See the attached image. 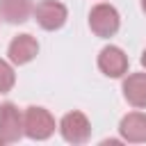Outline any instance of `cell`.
<instances>
[{
    "instance_id": "1",
    "label": "cell",
    "mask_w": 146,
    "mask_h": 146,
    "mask_svg": "<svg viewBox=\"0 0 146 146\" xmlns=\"http://www.w3.org/2000/svg\"><path fill=\"white\" fill-rule=\"evenodd\" d=\"M23 132L34 141H46L55 132V119L46 107L30 105L23 112Z\"/></svg>"
},
{
    "instance_id": "2",
    "label": "cell",
    "mask_w": 146,
    "mask_h": 146,
    "mask_svg": "<svg viewBox=\"0 0 146 146\" xmlns=\"http://www.w3.org/2000/svg\"><path fill=\"white\" fill-rule=\"evenodd\" d=\"M89 27L96 36L100 39H110L119 32L121 27V16L116 11V7L107 5V2H98L91 7L89 11Z\"/></svg>"
},
{
    "instance_id": "3",
    "label": "cell",
    "mask_w": 146,
    "mask_h": 146,
    "mask_svg": "<svg viewBox=\"0 0 146 146\" xmlns=\"http://www.w3.org/2000/svg\"><path fill=\"white\" fill-rule=\"evenodd\" d=\"M32 16H34V21L41 30L55 32V30L64 27V23L68 18V9H66V5H62L57 0H41V2L34 5Z\"/></svg>"
},
{
    "instance_id": "4",
    "label": "cell",
    "mask_w": 146,
    "mask_h": 146,
    "mask_svg": "<svg viewBox=\"0 0 146 146\" xmlns=\"http://www.w3.org/2000/svg\"><path fill=\"white\" fill-rule=\"evenodd\" d=\"M59 132L64 137V141L78 146V144H87L91 137V123L87 119V114H82L80 110H73L68 114L62 116L59 121Z\"/></svg>"
},
{
    "instance_id": "5",
    "label": "cell",
    "mask_w": 146,
    "mask_h": 146,
    "mask_svg": "<svg viewBox=\"0 0 146 146\" xmlns=\"http://www.w3.org/2000/svg\"><path fill=\"white\" fill-rule=\"evenodd\" d=\"M23 112L14 103L0 105V144H14L23 137Z\"/></svg>"
},
{
    "instance_id": "6",
    "label": "cell",
    "mask_w": 146,
    "mask_h": 146,
    "mask_svg": "<svg viewBox=\"0 0 146 146\" xmlns=\"http://www.w3.org/2000/svg\"><path fill=\"white\" fill-rule=\"evenodd\" d=\"M128 55L119 46H105L98 52V68L107 78H123L128 73Z\"/></svg>"
},
{
    "instance_id": "7",
    "label": "cell",
    "mask_w": 146,
    "mask_h": 146,
    "mask_svg": "<svg viewBox=\"0 0 146 146\" xmlns=\"http://www.w3.org/2000/svg\"><path fill=\"white\" fill-rule=\"evenodd\" d=\"M7 55H9V62L16 66L30 64L39 55V41L32 34H16L7 48Z\"/></svg>"
},
{
    "instance_id": "8",
    "label": "cell",
    "mask_w": 146,
    "mask_h": 146,
    "mask_svg": "<svg viewBox=\"0 0 146 146\" xmlns=\"http://www.w3.org/2000/svg\"><path fill=\"white\" fill-rule=\"evenodd\" d=\"M121 139L128 144H146V114L144 112H128L119 123Z\"/></svg>"
},
{
    "instance_id": "9",
    "label": "cell",
    "mask_w": 146,
    "mask_h": 146,
    "mask_svg": "<svg viewBox=\"0 0 146 146\" xmlns=\"http://www.w3.org/2000/svg\"><path fill=\"white\" fill-rule=\"evenodd\" d=\"M123 98L128 105L144 110L146 107V73H130L123 78Z\"/></svg>"
},
{
    "instance_id": "10",
    "label": "cell",
    "mask_w": 146,
    "mask_h": 146,
    "mask_svg": "<svg viewBox=\"0 0 146 146\" xmlns=\"http://www.w3.org/2000/svg\"><path fill=\"white\" fill-rule=\"evenodd\" d=\"M32 9H34L32 0H0V18L11 25L25 23L32 16Z\"/></svg>"
},
{
    "instance_id": "11",
    "label": "cell",
    "mask_w": 146,
    "mask_h": 146,
    "mask_svg": "<svg viewBox=\"0 0 146 146\" xmlns=\"http://www.w3.org/2000/svg\"><path fill=\"white\" fill-rule=\"evenodd\" d=\"M16 84V73H14V66L5 59H0V94H7L11 91Z\"/></svg>"
},
{
    "instance_id": "12",
    "label": "cell",
    "mask_w": 146,
    "mask_h": 146,
    "mask_svg": "<svg viewBox=\"0 0 146 146\" xmlns=\"http://www.w3.org/2000/svg\"><path fill=\"white\" fill-rule=\"evenodd\" d=\"M141 66L146 68V48H144V52H141Z\"/></svg>"
},
{
    "instance_id": "13",
    "label": "cell",
    "mask_w": 146,
    "mask_h": 146,
    "mask_svg": "<svg viewBox=\"0 0 146 146\" xmlns=\"http://www.w3.org/2000/svg\"><path fill=\"white\" fill-rule=\"evenodd\" d=\"M139 5H141V11L146 14V0H139Z\"/></svg>"
}]
</instances>
